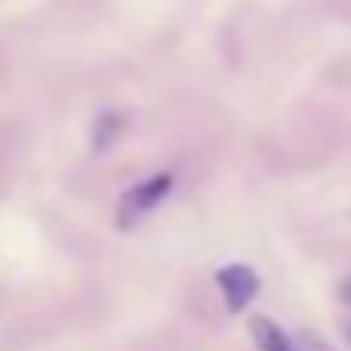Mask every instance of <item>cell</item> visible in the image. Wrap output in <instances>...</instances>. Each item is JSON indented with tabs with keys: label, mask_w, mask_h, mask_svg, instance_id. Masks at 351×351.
<instances>
[{
	"label": "cell",
	"mask_w": 351,
	"mask_h": 351,
	"mask_svg": "<svg viewBox=\"0 0 351 351\" xmlns=\"http://www.w3.org/2000/svg\"><path fill=\"white\" fill-rule=\"evenodd\" d=\"M170 185H174L170 174H155V178H147V182L132 185V189L121 197V204H117V227L129 230L132 223H140L152 208H159L162 197L170 193Z\"/></svg>",
	"instance_id": "obj_1"
},
{
	"label": "cell",
	"mask_w": 351,
	"mask_h": 351,
	"mask_svg": "<svg viewBox=\"0 0 351 351\" xmlns=\"http://www.w3.org/2000/svg\"><path fill=\"white\" fill-rule=\"evenodd\" d=\"M215 283H219L223 302H227L230 313H242L245 306L257 298V291H261V280H257V272H253L250 265H227V268H219V272H215Z\"/></svg>",
	"instance_id": "obj_2"
},
{
	"label": "cell",
	"mask_w": 351,
	"mask_h": 351,
	"mask_svg": "<svg viewBox=\"0 0 351 351\" xmlns=\"http://www.w3.org/2000/svg\"><path fill=\"white\" fill-rule=\"evenodd\" d=\"M250 332H253V340H257L261 351H298V343L291 340L276 321H268V317H253L250 321Z\"/></svg>",
	"instance_id": "obj_3"
},
{
	"label": "cell",
	"mask_w": 351,
	"mask_h": 351,
	"mask_svg": "<svg viewBox=\"0 0 351 351\" xmlns=\"http://www.w3.org/2000/svg\"><path fill=\"white\" fill-rule=\"evenodd\" d=\"M295 343H302V348H298V351H332V348H328V343H321V340H317V336H313V332H302V336H298Z\"/></svg>",
	"instance_id": "obj_5"
},
{
	"label": "cell",
	"mask_w": 351,
	"mask_h": 351,
	"mask_svg": "<svg viewBox=\"0 0 351 351\" xmlns=\"http://www.w3.org/2000/svg\"><path fill=\"white\" fill-rule=\"evenodd\" d=\"M117 132H121V117H117V114L99 117V125H95V147H99V152H106V147L117 140Z\"/></svg>",
	"instance_id": "obj_4"
}]
</instances>
